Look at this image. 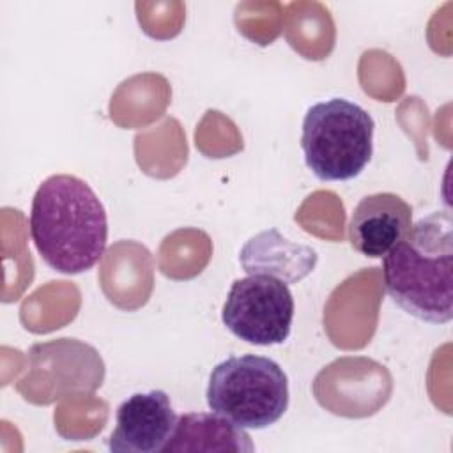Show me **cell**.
<instances>
[{
	"label": "cell",
	"mask_w": 453,
	"mask_h": 453,
	"mask_svg": "<svg viewBox=\"0 0 453 453\" xmlns=\"http://www.w3.org/2000/svg\"><path fill=\"white\" fill-rule=\"evenodd\" d=\"M30 237L42 260L64 274L92 269L108 241L106 211L80 177L57 173L44 179L30 207Z\"/></svg>",
	"instance_id": "6da1fadb"
},
{
	"label": "cell",
	"mask_w": 453,
	"mask_h": 453,
	"mask_svg": "<svg viewBox=\"0 0 453 453\" xmlns=\"http://www.w3.org/2000/svg\"><path fill=\"white\" fill-rule=\"evenodd\" d=\"M388 296L409 315L446 324L453 317V218L435 211L412 223L382 257Z\"/></svg>",
	"instance_id": "7a4b0ae2"
},
{
	"label": "cell",
	"mask_w": 453,
	"mask_h": 453,
	"mask_svg": "<svg viewBox=\"0 0 453 453\" xmlns=\"http://www.w3.org/2000/svg\"><path fill=\"white\" fill-rule=\"evenodd\" d=\"M373 127L372 115L343 97L310 106L301 134L306 166L320 180L357 177L372 159Z\"/></svg>",
	"instance_id": "3957f363"
},
{
	"label": "cell",
	"mask_w": 453,
	"mask_h": 453,
	"mask_svg": "<svg viewBox=\"0 0 453 453\" xmlns=\"http://www.w3.org/2000/svg\"><path fill=\"white\" fill-rule=\"evenodd\" d=\"M207 405L244 430L274 425L288 407L283 368L264 356H230L218 363L207 384Z\"/></svg>",
	"instance_id": "277c9868"
},
{
	"label": "cell",
	"mask_w": 453,
	"mask_h": 453,
	"mask_svg": "<svg viewBox=\"0 0 453 453\" xmlns=\"http://www.w3.org/2000/svg\"><path fill=\"white\" fill-rule=\"evenodd\" d=\"M294 297L288 285L271 274L235 280L223 304L226 329L251 345L283 343L292 327Z\"/></svg>",
	"instance_id": "5b68a950"
},
{
	"label": "cell",
	"mask_w": 453,
	"mask_h": 453,
	"mask_svg": "<svg viewBox=\"0 0 453 453\" xmlns=\"http://www.w3.org/2000/svg\"><path fill=\"white\" fill-rule=\"evenodd\" d=\"M177 419L165 391L134 393L117 409V425L108 439V448L124 453L163 451L172 441Z\"/></svg>",
	"instance_id": "8992f818"
},
{
	"label": "cell",
	"mask_w": 453,
	"mask_h": 453,
	"mask_svg": "<svg viewBox=\"0 0 453 453\" xmlns=\"http://www.w3.org/2000/svg\"><path fill=\"white\" fill-rule=\"evenodd\" d=\"M412 225L411 205L395 193H373L357 202L349 221L350 246L370 258H382Z\"/></svg>",
	"instance_id": "52a82bcc"
},
{
	"label": "cell",
	"mask_w": 453,
	"mask_h": 453,
	"mask_svg": "<svg viewBox=\"0 0 453 453\" xmlns=\"http://www.w3.org/2000/svg\"><path fill=\"white\" fill-rule=\"evenodd\" d=\"M195 439H202L198 441L195 449H202L203 441L212 439L218 449L253 451V444L244 428H239L237 425H234L232 421L216 412L182 414L177 419L172 441L166 444L163 451H180L186 448V444H189Z\"/></svg>",
	"instance_id": "ba28073f"
}]
</instances>
